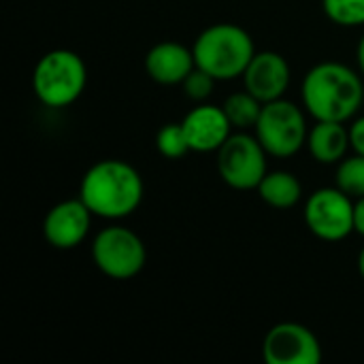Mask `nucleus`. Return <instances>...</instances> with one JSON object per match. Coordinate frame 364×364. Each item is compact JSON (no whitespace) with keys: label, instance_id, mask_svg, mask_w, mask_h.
Wrapping results in <instances>:
<instances>
[{"label":"nucleus","instance_id":"a211bd4d","mask_svg":"<svg viewBox=\"0 0 364 364\" xmlns=\"http://www.w3.org/2000/svg\"><path fill=\"white\" fill-rule=\"evenodd\" d=\"M322 9L337 26L354 28L364 23V0H322Z\"/></svg>","mask_w":364,"mask_h":364},{"label":"nucleus","instance_id":"1a4fd4ad","mask_svg":"<svg viewBox=\"0 0 364 364\" xmlns=\"http://www.w3.org/2000/svg\"><path fill=\"white\" fill-rule=\"evenodd\" d=\"M262 356L269 364H318L322 360V346L307 326L282 322L267 333Z\"/></svg>","mask_w":364,"mask_h":364},{"label":"nucleus","instance_id":"f03ea898","mask_svg":"<svg viewBox=\"0 0 364 364\" xmlns=\"http://www.w3.org/2000/svg\"><path fill=\"white\" fill-rule=\"evenodd\" d=\"M303 105L316 122H348L356 115L364 87L356 70L341 62H322L303 79Z\"/></svg>","mask_w":364,"mask_h":364},{"label":"nucleus","instance_id":"9d476101","mask_svg":"<svg viewBox=\"0 0 364 364\" xmlns=\"http://www.w3.org/2000/svg\"><path fill=\"white\" fill-rule=\"evenodd\" d=\"M92 211L81 198L62 200L43 220V237L55 250H73L83 243L92 226Z\"/></svg>","mask_w":364,"mask_h":364},{"label":"nucleus","instance_id":"f3484780","mask_svg":"<svg viewBox=\"0 0 364 364\" xmlns=\"http://www.w3.org/2000/svg\"><path fill=\"white\" fill-rule=\"evenodd\" d=\"M337 188H341L352 198L364 196V156L356 154L346 158L337 166Z\"/></svg>","mask_w":364,"mask_h":364},{"label":"nucleus","instance_id":"dca6fc26","mask_svg":"<svg viewBox=\"0 0 364 364\" xmlns=\"http://www.w3.org/2000/svg\"><path fill=\"white\" fill-rule=\"evenodd\" d=\"M224 111H226L232 128L247 130V128H256L258 117L262 113V102L256 96H252L247 90L245 92H235V94H230L226 98Z\"/></svg>","mask_w":364,"mask_h":364},{"label":"nucleus","instance_id":"b1692460","mask_svg":"<svg viewBox=\"0 0 364 364\" xmlns=\"http://www.w3.org/2000/svg\"><path fill=\"white\" fill-rule=\"evenodd\" d=\"M358 271H360V275H363L364 279V247L363 252H360V256H358Z\"/></svg>","mask_w":364,"mask_h":364},{"label":"nucleus","instance_id":"6e6552de","mask_svg":"<svg viewBox=\"0 0 364 364\" xmlns=\"http://www.w3.org/2000/svg\"><path fill=\"white\" fill-rule=\"evenodd\" d=\"M307 228L322 241H343L354 232V203L341 188H320L305 205Z\"/></svg>","mask_w":364,"mask_h":364},{"label":"nucleus","instance_id":"423d86ee","mask_svg":"<svg viewBox=\"0 0 364 364\" xmlns=\"http://www.w3.org/2000/svg\"><path fill=\"white\" fill-rule=\"evenodd\" d=\"M92 260L102 275L124 282L143 271L147 262V250L141 237L130 228L107 226L92 243Z\"/></svg>","mask_w":364,"mask_h":364},{"label":"nucleus","instance_id":"ddd939ff","mask_svg":"<svg viewBox=\"0 0 364 364\" xmlns=\"http://www.w3.org/2000/svg\"><path fill=\"white\" fill-rule=\"evenodd\" d=\"M194 68V51L175 41L158 43L145 55V70L160 85H179Z\"/></svg>","mask_w":364,"mask_h":364},{"label":"nucleus","instance_id":"7ed1b4c3","mask_svg":"<svg viewBox=\"0 0 364 364\" xmlns=\"http://www.w3.org/2000/svg\"><path fill=\"white\" fill-rule=\"evenodd\" d=\"M196 66L218 81L243 77L256 47L252 36L237 23H213L205 28L192 45Z\"/></svg>","mask_w":364,"mask_h":364},{"label":"nucleus","instance_id":"9b49d317","mask_svg":"<svg viewBox=\"0 0 364 364\" xmlns=\"http://www.w3.org/2000/svg\"><path fill=\"white\" fill-rule=\"evenodd\" d=\"M290 64L277 51H258L243 73L245 90L262 105L284 98L290 85Z\"/></svg>","mask_w":364,"mask_h":364},{"label":"nucleus","instance_id":"aec40b11","mask_svg":"<svg viewBox=\"0 0 364 364\" xmlns=\"http://www.w3.org/2000/svg\"><path fill=\"white\" fill-rule=\"evenodd\" d=\"M215 77H211L209 73H205L203 68H194L188 77H186V81L181 83L183 85V92H186V96L190 98V100H194V102H205L211 94H213V87H215Z\"/></svg>","mask_w":364,"mask_h":364},{"label":"nucleus","instance_id":"2eb2a0df","mask_svg":"<svg viewBox=\"0 0 364 364\" xmlns=\"http://www.w3.org/2000/svg\"><path fill=\"white\" fill-rule=\"evenodd\" d=\"M260 198L275 209H292L303 198V186L288 171H271L258 186Z\"/></svg>","mask_w":364,"mask_h":364},{"label":"nucleus","instance_id":"20e7f679","mask_svg":"<svg viewBox=\"0 0 364 364\" xmlns=\"http://www.w3.org/2000/svg\"><path fill=\"white\" fill-rule=\"evenodd\" d=\"M87 66L81 55L70 49H53L45 53L32 73V90L49 109L70 107L85 92Z\"/></svg>","mask_w":364,"mask_h":364},{"label":"nucleus","instance_id":"5701e85b","mask_svg":"<svg viewBox=\"0 0 364 364\" xmlns=\"http://www.w3.org/2000/svg\"><path fill=\"white\" fill-rule=\"evenodd\" d=\"M356 62H358V68H360V73L364 75V36L360 38V43H358V49H356Z\"/></svg>","mask_w":364,"mask_h":364},{"label":"nucleus","instance_id":"412c9836","mask_svg":"<svg viewBox=\"0 0 364 364\" xmlns=\"http://www.w3.org/2000/svg\"><path fill=\"white\" fill-rule=\"evenodd\" d=\"M350 145L356 154L364 156V115L358 117L350 128Z\"/></svg>","mask_w":364,"mask_h":364},{"label":"nucleus","instance_id":"4468645a","mask_svg":"<svg viewBox=\"0 0 364 364\" xmlns=\"http://www.w3.org/2000/svg\"><path fill=\"white\" fill-rule=\"evenodd\" d=\"M309 154L320 164H337L348 154L350 145V130L343 122H316L307 136Z\"/></svg>","mask_w":364,"mask_h":364},{"label":"nucleus","instance_id":"0eeeda50","mask_svg":"<svg viewBox=\"0 0 364 364\" xmlns=\"http://www.w3.org/2000/svg\"><path fill=\"white\" fill-rule=\"evenodd\" d=\"M267 149L258 136L245 130L230 134L218 149V171L226 186L235 190H258L267 171Z\"/></svg>","mask_w":364,"mask_h":364},{"label":"nucleus","instance_id":"6ab92c4d","mask_svg":"<svg viewBox=\"0 0 364 364\" xmlns=\"http://www.w3.org/2000/svg\"><path fill=\"white\" fill-rule=\"evenodd\" d=\"M158 151L168 160H179L190 151V143L181 124H166L156 134Z\"/></svg>","mask_w":364,"mask_h":364},{"label":"nucleus","instance_id":"f257e3e1","mask_svg":"<svg viewBox=\"0 0 364 364\" xmlns=\"http://www.w3.org/2000/svg\"><path fill=\"white\" fill-rule=\"evenodd\" d=\"M141 173L124 160H100L87 168L79 186V198L96 218L122 220L132 215L143 200Z\"/></svg>","mask_w":364,"mask_h":364},{"label":"nucleus","instance_id":"39448f33","mask_svg":"<svg viewBox=\"0 0 364 364\" xmlns=\"http://www.w3.org/2000/svg\"><path fill=\"white\" fill-rule=\"evenodd\" d=\"M256 136L275 158H292L307 143V119L303 109L290 100H271L262 105V113L256 124Z\"/></svg>","mask_w":364,"mask_h":364},{"label":"nucleus","instance_id":"f8f14e48","mask_svg":"<svg viewBox=\"0 0 364 364\" xmlns=\"http://www.w3.org/2000/svg\"><path fill=\"white\" fill-rule=\"evenodd\" d=\"M188 143H190V151H198V154H209V151H218L226 139L230 136L232 124L224 111V107H215V105H198L194 107L181 122Z\"/></svg>","mask_w":364,"mask_h":364},{"label":"nucleus","instance_id":"4be33fe9","mask_svg":"<svg viewBox=\"0 0 364 364\" xmlns=\"http://www.w3.org/2000/svg\"><path fill=\"white\" fill-rule=\"evenodd\" d=\"M354 232L364 237V196L356 198L354 203Z\"/></svg>","mask_w":364,"mask_h":364}]
</instances>
